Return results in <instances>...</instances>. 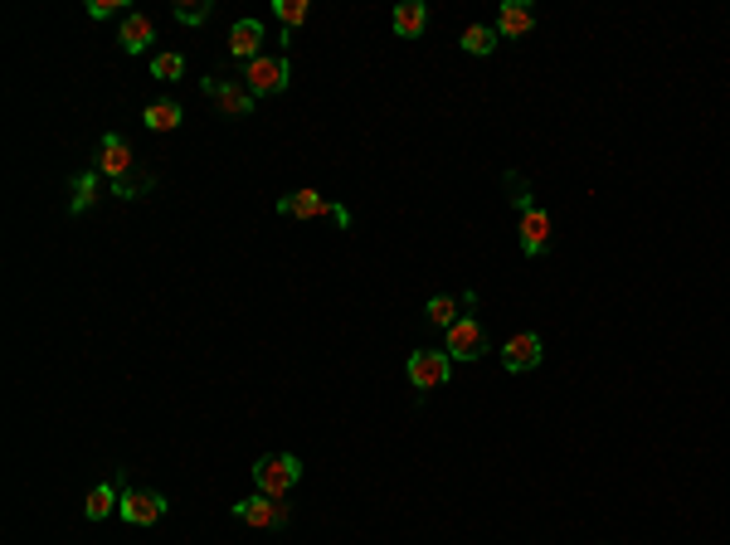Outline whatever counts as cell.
I'll return each mask as SVG.
<instances>
[{"label": "cell", "mask_w": 730, "mask_h": 545, "mask_svg": "<svg viewBox=\"0 0 730 545\" xmlns=\"http://www.w3.org/2000/svg\"><path fill=\"white\" fill-rule=\"evenodd\" d=\"M117 482H122V507H117V516H122L127 526H156V521L166 516V507H171V502H166L161 492L127 482V473H117Z\"/></svg>", "instance_id": "cell-1"}, {"label": "cell", "mask_w": 730, "mask_h": 545, "mask_svg": "<svg viewBox=\"0 0 730 545\" xmlns=\"http://www.w3.org/2000/svg\"><path fill=\"white\" fill-rule=\"evenodd\" d=\"M278 215L288 219H331L336 229H351V210L346 205H331L327 195H317V190H292L278 200Z\"/></svg>", "instance_id": "cell-2"}, {"label": "cell", "mask_w": 730, "mask_h": 545, "mask_svg": "<svg viewBox=\"0 0 730 545\" xmlns=\"http://www.w3.org/2000/svg\"><path fill=\"white\" fill-rule=\"evenodd\" d=\"M254 482H258L263 497H288L292 487L302 482V458H292V453H268V458L254 463Z\"/></svg>", "instance_id": "cell-3"}, {"label": "cell", "mask_w": 730, "mask_h": 545, "mask_svg": "<svg viewBox=\"0 0 730 545\" xmlns=\"http://www.w3.org/2000/svg\"><path fill=\"white\" fill-rule=\"evenodd\" d=\"M404 375H409V385H414L419 395L443 390V385H448V375H453V356H448V351H429V346H419V351H409Z\"/></svg>", "instance_id": "cell-4"}, {"label": "cell", "mask_w": 730, "mask_h": 545, "mask_svg": "<svg viewBox=\"0 0 730 545\" xmlns=\"http://www.w3.org/2000/svg\"><path fill=\"white\" fill-rule=\"evenodd\" d=\"M200 88L210 93V103L219 108V117H229V122L254 117V108H258V98L244 88V83H234V78H219V73H210V78H200Z\"/></svg>", "instance_id": "cell-5"}, {"label": "cell", "mask_w": 730, "mask_h": 545, "mask_svg": "<svg viewBox=\"0 0 730 545\" xmlns=\"http://www.w3.org/2000/svg\"><path fill=\"white\" fill-rule=\"evenodd\" d=\"M229 516L234 521H244V526H254V531H278V526H288L292 521V507L283 502V497H244V502H234L229 507Z\"/></svg>", "instance_id": "cell-6"}, {"label": "cell", "mask_w": 730, "mask_h": 545, "mask_svg": "<svg viewBox=\"0 0 730 545\" xmlns=\"http://www.w3.org/2000/svg\"><path fill=\"white\" fill-rule=\"evenodd\" d=\"M288 78H292V69L283 54H258L254 64H244V88L254 98H278L288 88Z\"/></svg>", "instance_id": "cell-7"}, {"label": "cell", "mask_w": 730, "mask_h": 545, "mask_svg": "<svg viewBox=\"0 0 730 545\" xmlns=\"http://www.w3.org/2000/svg\"><path fill=\"white\" fill-rule=\"evenodd\" d=\"M443 351L453 356V365H473L492 351V341H487V331H482L477 317H458V322L448 327V346H443Z\"/></svg>", "instance_id": "cell-8"}, {"label": "cell", "mask_w": 730, "mask_h": 545, "mask_svg": "<svg viewBox=\"0 0 730 545\" xmlns=\"http://www.w3.org/2000/svg\"><path fill=\"white\" fill-rule=\"evenodd\" d=\"M93 166L112 181H122V176H132L137 166H132V146H127V137L122 132H103V142H98V156H93Z\"/></svg>", "instance_id": "cell-9"}, {"label": "cell", "mask_w": 730, "mask_h": 545, "mask_svg": "<svg viewBox=\"0 0 730 545\" xmlns=\"http://www.w3.org/2000/svg\"><path fill=\"white\" fill-rule=\"evenodd\" d=\"M521 254L526 258H546L550 254V215L531 200L521 205Z\"/></svg>", "instance_id": "cell-10"}, {"label": "cell", "mask_w": 730, "mask_h": 545, "mask_svg": "<svg viewBox=\"0 0 730 545\" xmlns=\"http://www.w3.org/2000/svg\"><path fill=\"white\" fill-rule=\"evenodd\" d=\"M541 361H546V346H541L536 331H516L507 346H502V365H507L511 375H526V370H536Z\"/></svg>", "instance_id": "cell-11"}, {"label": "cell", "mask_w": 730, "mask_h": 545, "mask_svg": "<svg viewBox=\"0 0 730 545\" xmlns=\"http://www.w3.org/2000/svg\"><path fill=\"white\" fill-rule=\"evenodd\" d=\"M151 39H156V25L146 20L142 10H127V15H122V30H117L122 54H146V49H151Z\"/></svg>", "instance_id": "cell-12"}, {"label": "cell", "mask_w": 730, "mask_h": 545, "mask_svg": "<svg viewBox=\"0 0 730 545\" xmlns=\"http://www.w3.org/2000/svg\"><path fill=\"white\" fill-rule=\"evenodd\" d=\"M98 190H103V171H98V166L78 171L69 181V215H88V210L98 205Z\"/></svg>", "instance_id": "cell-13"}, {"label": "cell", "mask_w": 730, "mask_h": 545, "mask_svg": "<svg viewBox=\"0 0 730 545\" xmlns=\"http://www.w3.org/2000/svg\"><path fill=\"white\" fill-rule=\"evenodd\" d=\"M536 30V10L526 5V0H507L502 10H497V35L502 39H521Z\"/></svg>", "instance_id": "cell-14"}, {"label": "cell", "mask_w": 730, "mask_h": 545, "mask_svg": "<svg viewBox=\"0 0 730 545\" xmlns=\"http://www.w3.org/2000/svg\"><path fill=\"white\" fill-rule=\"evenodd\" d=\"M229 54L244 59V64H254L258 54H263V25H258V20H234V30H229Z\"/></svg>", "instance_id": "cell-15"}, {"label": "cell", "mask_w": 730, "mask_h": 545, "mask_svg": "<svg viewBox=\"0 0 730 545\" xmlns=\"http://www.w3.org/2000/svg\"><path fill=\"white\" fill-rule=\"evenodd\" d=\"M142 122H146V132H176L185 122V108L176 98H156V103L142 108Z\"/></svg>", "instance_id": "cell-16"}, {"label": "cell", "mask_w": 730, "mask_h": 545, "mask_svg": "<svg viewBox=\"0 0 730 545\" xmlns=\"http://www.w3.org/2000/svg\"><path fill=\"white\" fill-rule=\"evenodd\" d=\"M117 507H122V482H98V487L88 492V502H83V516H88V521H108Z\"/></svg>", "instance_id": "cell-17"}, {"label": "cell", "mask_w": 730, "mask_h": 545, "mask_svg": "<svg viewBox=\"0 0 730 545\" xmlns=\"http://www.w3.org/2000/svg\"><path fill=\"white\" fill-rule=\"evenodd\" d=\"M424 30H429V5H424V0H404V5H395V35L419 39Z\"/></svg>", "instance_id": "cell-18"}, {"label": "cell", "mask_w": 730, "mask_h": 545, "mask_svg": "<svg viewBox=\"0 0 730 545\" xmlns=\"http://www.w3.org/2000/svg\"><path fill=\"white\" fill-rule=\"evenodd\" d=\"M497 39H502V35H497V25H468L458 44H463L468 54H477V59H482V54H492V49H497Z\"/></svg>", "instance_id": "cell-19"}, {"label": "cell", "mask_w": 730, "mask_h": 545, "mask_svg": "<svg viewBox=\"0 0 730 545\" xmlns=\"http://www.w3.org/2000/svg\"><path fill=\"white\" fill-rule=\"evenodd\" d=\"M151 185H156V176H151V171H132V176H122V181H112L108 190L112 195H117V200H142L146 190H151Z\"/></svg>", "instance_id": "cell-20"}, {"label": "cell", "mask_w": 730, "mask_h": 545, "mask_svg": "<svg viewBox=\"0 0 730 545\" xmlns=\"http://www.w3.org/2000/svg\"><path fill=\"white\" fill-rule=\"evenodd\" d=\"M151 78H156V83H181L185 59L181 54H151Z\"/></svg>", "instance_id": "cell-21"}, {"label": "cell", "mask_w": 730, "mask_h": 545, "mask_svg": "<svg viewBox=\"0 0 730 545\" xmlns=\"http://www.w3.org/2000/svg\"><path fill=\"white\" fill-rule=\"evenodd\" d=\"M273 10H278V20H283L288 35H297V25H307V15H312L307 0H273Z\"/></svg>", "instance_id": "cell-22"}, {"label": "cell", "mask_w": 730, "mask_h": 545, "mask_svg": "<svg viewBox=\"0 0 730 545\" xmlns=\"http://www.w3.org/2000/svg\"><path fill=\"white\" fill-rule=\"evenodd\" d=\"M424 312H429V322H434V327H453V322H458V297H448V292H438V297H429V307H424Z\"/></svg>", "instance_id": "cell-23"}, {"label": "cell", "mask_w": 730, "mask_h": 545, "mask_svg": "<svg viewBox=\"0 0 730 545\" xmlns=\"http://www.w3.org/2000/svg\"><path fill=\"white\" fill-rule=\"evenodd\" d=\"M171 15H176L181 25H205V20L215 15V0H181Z\"/></svg>", "instance_id": "cell-24"}, {"label": "cell", "mask_w": 730, "mask_h": 545, "mask_svg": "<svg viewBox=\"0 0 730 545\" xmlns=\"http://www.w3.org/2000/svg\"><path fill=\"white\" fill-rule=\"evenodd\" d=\"M112 15H127L122 0H88V20H112Z\"/></svg>", "instance_id": "cell-25"}]
</instances>
